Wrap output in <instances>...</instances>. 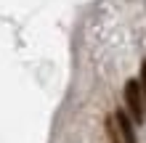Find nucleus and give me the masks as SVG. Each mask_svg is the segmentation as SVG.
I'll list each match as a JSON object with an SVG mask.
<instances>
[{
    "label": "nucleus",
    "instance_id": "7ed1b4c3",
    "mask_svg": "<svg viewBox=\"0 0 146 143\" xmlns=\"http://www.w3.org/2000/svg\"><path fill=\"white\" fill-rule=\"evenodd\" d=\"M138 85H141V93H143V103H146V61L141 64V80H138Z\"/></svg>",
    "mask_w": 146,
    "mask_h": 143
},
{
    "label": "nucleus",
    "instance_id": "f03ea898",
    "mask_svg": "<svg viewBox=\"0 0 146 143\" xmlns=\"http://www.w3.org/2000/svg\"><path fill=\"white\" fill-rule=\"evenodd\" d=\"M125 103H127V111H130V122L141 125L146 117V103H143V93H141L138 80L125 82Z\"/></svg>",
    "mask_w": 146,
    "mask_h": 143
},
{
    "label": "nucleus",
    "instance_id": "f257e3e1",
    "mask_svg": "<svg viewBox=\"0 0 146 143\" xmlns=\"http://www.w3.org/2000/svg\"><path fill=\"white\" fill-rule=\"evenodd\" d=\"M106 132L111 143H135V130H133V122L130 117H127V111H114L106 119Z\"/></svg>",
    "mask_w": 146,
    "mask_h": 143
}]
</instances>
